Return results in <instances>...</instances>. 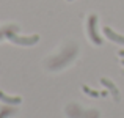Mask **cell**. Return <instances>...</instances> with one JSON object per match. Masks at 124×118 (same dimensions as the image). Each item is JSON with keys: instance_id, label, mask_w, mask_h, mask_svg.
<instances>
[{"instance_id": "cell-5", "label": "cell", "mask_w": 124, "mask_h": 118, "mask_svg": "<svg viewBox=\"0 0 124 118\" xmlns=\"http://www.w3.org/2000/svg\"><path fill=\"white\" fill-rule=\"evenodd\" d=\"M101 84H102L104 87H105L107 90H108L110 93L113 94V98H115V101H119V99H121V94H119V90L116 88V85L113 84L112 80H108V79L102 77V79H101Z\"/></svg>"}, {"instance_id": "cell-12", "label": "cell", "mask_w": 124, "mask_h": 118, "mask_svg": "<svg viewBox=\"0 0 124 118\" xmlns=\"http://www.w3.org/2000/svg\"><path fill=\"white\" fill-rule=\"evenodd\" d=\"M69 2H72V0H69Z\"/></svg>"}, {"instance_id": "cell-2", "label": "cell", "mask_w": 124, "mask_h": 118, "mask_svg": "<svg viewBox=\"0 0 124 118\" xmlns=\"http://www.w3.org/2000/svg\"><path fill=\"white\" fill-rule=\"evenodd\" d=\"M76 55H77V47L66 49V51H63V54H60L58 57L54 58V61L49 65V68H50V69H60V68L66 66V65L69 63V61L72 60Z\"/></svg>"}, {"instance_id": "cell-9", "label": "cell", "mask_w": 124, "mask_h": 118, "mask_svg": "<svg viewBox=\"0 0 124 118\" xmlns=\"http://www.w3.org/2000/svg\"><path fill=\"white\" fill-rule=\"evenodd\" d=\"M82 90H83V93H86L88 96H91V98H99V96H101V93H99V91L93 90V88L86 87V85H82Z\"/></svg>"}, {"instance_id": "cell-6", "label": "cell", "mask_w": 124, "mask_h": 118, "mask_svg": "<svg viewBox=\"0 0 124 118\" xmlns=\"http://www.w3.org/2000/svg\"><path fill=\"white\" fill-rule=\"evenodd\" d=\"M104 35H105L110 41L118 42V44L124 46V35H119V33H116V32H113L110 27H104Z\"/></svg>"}, {"instance_id": "cell-8", "label": "cell", "mask_w": 124, "mask_h": 118, "mask_svg": "<svg viewBox=\"0 0 124 118\" xmlns=\"http://www.w3.org/2000/svg\"><path fill=\"white\" fill-rule=\"evenodd\" d=\"M13 115H16V109L13 106H6L0 109V118H9Z\"/></svg>"}, {"instance_id": "cell-4", "label": "cell", "mask_w": 124, "mask_h": 118, "mask_svg": "<svg viewBox=\"0 0 124 118\" xmlns=\"http://www.w3.org/2000/svg\"><path fill=\"white\" fill-rule=\"evenodd\" d=\"M71 107L76 110V112H72L71 109L66 110L71 118H99V113L96 110H82L79 106H72V104H71Z\"/></svg>"}, {"instance_id": "cell-11", "label": "cell", "mask_w": 124, "mask_h": 118, "mask_svg": "<svg viewBox=\"0 0 124 118\" xmlns=\"http://www.w3.org/2000/svg\"><path fill=\"white\" fill-rule=\"evenodd\" d=\"M121 65H123V66H124V58H123V60H121Z\"/></svg>"}, {"instance_id": "cell-10", "label": "cell", "mask_w": 124, "mask_h": 118, "mask_svg": "<svg viewBox=\"0 0 124 118\" xmlns=\"http://www.w3.org/2000/svg\"><path fill=\"white\" fill-rule=\"evenodd\" d=\"M119 57H121V58H124V51H119Z\"/></svg>"}, {"instance_id": "cell-1", "label": "cell", "mask_w": 124, "mask_h": 118, "mask_svg": "<svg viewBox=\"0 0 124 118\" xmlns=\"http://www.w3.org/2000/svg\"><path fill=\"white\" fill-rule=\"evenodd\" d=\"M19 32V25H13L8 32H6V36L11 42L14 44H19V46H33L39 41V36L38 35H31V36H19L17 35Z\"/></svg>"}, {"instance_id": "cell-3", "label": "cell", "mask_w": 124, "mask_h": 118, "mask_svg": "<svg viewBox=\"0 0 124 118\" xmlns=\"http://www.w3.org/2000/svg\"><path fill=\"white\" fill-rule=\"evenodd\" d=\"M86 30H88V36H90V39L94 42V44L96 46L102 44V38H101L99 33H97V16L96 14H91L90 17H88Z\"/></svg>"}, {"instance_id": "cell-7", "label": "cell", "mask_w": 124, "mask_h": 118, "mask_svg": "<svg viewBox=\"0 0 124 118\" xmlns=\"http://www.w3.org/2000/svg\"><path fill=\"white\" fill-rule=\"evenodd\" d=\"M0 101H3L5 104H9V106H17V104L22 102L21 96H8L3 91H0Z\"/></svg>"}]
</instances>
